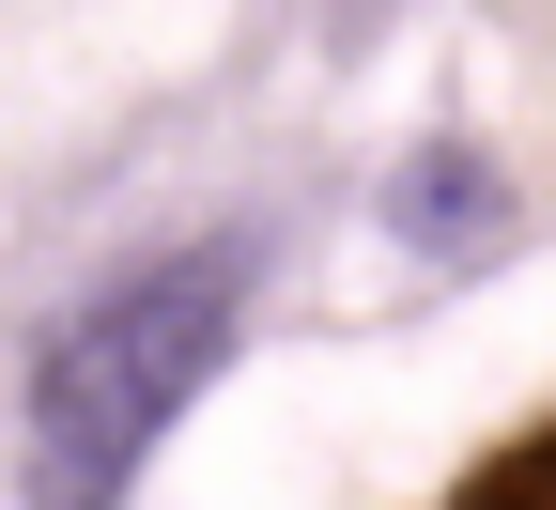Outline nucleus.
I'll return each instance as SVG.
<instances>
[{"label": "nucleus", "mask_w": 556, "mask_h": 510, "mask_svg": "<svg viewBox=\"0 0 556 510\" xmlns=\"http://www.w3.org/2000/svg\"><path fill=\"white\" fill-rule=\"evenodd\" d=\"M510 216V186H495V156H479V139H417L402 156V186H387V233L433 263V248H479Z\"/></svg>", "instance_id": "f03ea898"}, {"label": "nucleus", "mask_w": 556, "mask_h": 510, "mask_svg": "<svg viewBox=\"0 0 556 510\" xmlns=\"http://www.w3.org/2000/svg\"><path fill=\"white\" fill-rule=\"evenodd\" d=\"M248 233H201L124 263L109 295H78L31 340V387H16V495L31 510H124L139 464L170 449V418L232 372V325H248Z\"/></svg>", "instance_id": "f257e3e1"}, {"label": "nucleus", "mask_w": 556, "mask_h": 510, "mask_svg": "<svg viewBox=\"0 0 556 510\" xmlns=\"http://www.w3.org/2000/svg\"><path fill=\"white\" fill-rule=\"evenodd\" d=\"M433 510H556V418H526L510 449H479V464H464Z\"/></svg>", "instance_id": "7ed1b4c3"}]
</instances>
